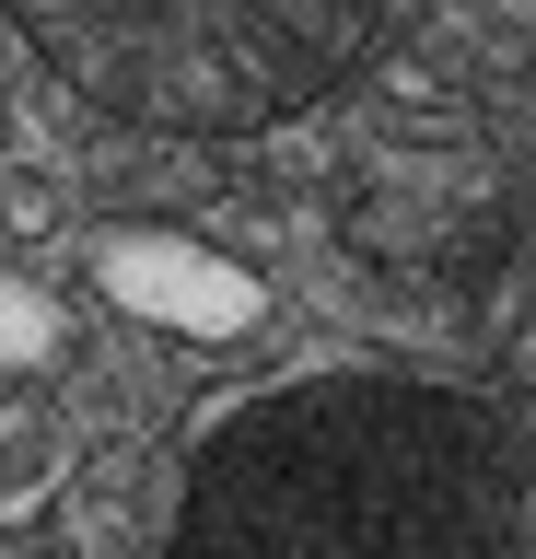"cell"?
Masks as SVG:
<instances>
[{
	"label": "cell",
	"mask_w": 536,
	"mask_h": 559,
	"mask_svg": "<svg viewBox=\"0 0 536 559\" xmlns=\"http://www.w3.org/2000/svg\"><path fill=\"white\" fill-rule=\"evenodd\" d=\"M501 338H513V361L536 373V257H525V280H513V304H501Z\"/></svg>",
	"instance_id": "8992f818"
},
{
	"label": "cell",
	"mask_w": 536,
	"mask_h": 559,
	"mask_svg": "<svg viewBox=\"0 0 536 559\" xmlns=\"http://www.w3.org/2000/svg\"><path fill=\"white\" fill-rule=\"evenodd\" d=\"M501 175H513L501 129H431L420 94H396L350 152V245L373 269H466L501 234V199H513Z\"/></svg>",
	"instance_id": "7a4b0ae2"
},
{
	"label": "cell",
	"mask_w": 536,
	"mask_h": 559,
	"mask_svg": "<svg viewBox=\"0 0 536 559\" xmlns=\"http://www.w3.org/2000/svg\"><path fill=\"white\" fill-rule=\"evenodd\" d=\"M59 466H71V431L36 408V396H12L0 408V524H24L59 501Z\"/></svg>",
	"instance_id": "277c9868"
},
{
	"label": "cell",
	"mask_w": 536,
	"mask_h": 559,
	"mask_svg": "<svg viewBox=\"0 0 536 559\" xmlns=\"http://www.w3.org/2000/svg\"><path fill=\"white\" fill-rule=\"evenodd\" d=\"M59 338H71L59 292H47V280H12V269H0V373H47V361H59Z\"/></svg>",
	"instance_id": "5b68a950"
},
{
	"label": "cell",
	"mask_w": 536,
	"mask_h": 559,
	"mask_svg": "<svg viewBox=\"0 0 536 559\" xmlns=\"http://www.w3.org/2000/svg\"><path fill=\"white\" fill-rule=\"evenodd\" d=\"M94 280H106L117 314H141L164 338H246V326H269V280L199 234H106Z\"/></svg>",
	"instance_id": "3957f363"
},
{
	"label": "cell",
	"mask_w": 536,
	"mask_h": 559,
	"mask_svg": "<svg viewBox=\"0 0 536 559\" xmlns=\"http://www.w3.org/2000/svg\"><path fill=\"white\" fill-rule=\"evenodd\" d=\"M12 24L82 105L164 140H246L350 82L385 0H12Z\"/></svg>",
	"instance_id": "6da1fadb"
}]
</instances>
